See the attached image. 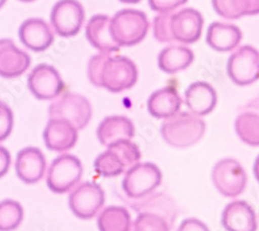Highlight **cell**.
I'll return each mask as SVG.
<instances>
[{
    "label": "cell",
    "mask_w": 259,
    "mask_h": 231,
    "mask_svg": "<svg viewBox=\"0 0 259 231\" xmlns=\"http://www.w3.org/2000/svg\"><path fill=\"white\" fill-rule=\"evenodd\" d=\"M84 18V9L78 0H59L50 15L53 30L62 37L76 35L83 25Z\"/></svg>",
    "instance_id": "11"
},
{
    "label": "cell",
    "mask_w": 259,
    "mask_h": 231,
    "mask_svg": "<svg viewBox=\"0 0 259 231\" xmlns=\"http://www.w3.org/2000/svg\"><path fill=\"white\" fill-rule=\"evenodd\" d=\"M30 56L10 38L0 39V77L17 78L30 66Z\"/></svg>",
    "instance_id": "17"
},
{
    "label": "cell",
    "mask_w": 259,
    "mask_h": 231,
    "mask_svg": "<svg viewBox=\"0 0 259 231\" xmlns=\"http://www.w3.org/2000/svg\"><path fill=\"white\" fill-rule=\"evenodd\" d=\"M14 127V114L12 109L0 101V142L5 141L11 135Z\"/></svg>",
    "instance_id": "32"
},
{
    "label": "cell",
    "mask_w": 259,
    "mask_h": 231,
    "mask_svg": "<svg viewBox=\"0 0 259 231\" xmlns=\"http://www.w3.org/2000/svg\"><path fill=\"white\" fill-rule=\"evenodd\" d=\"M19 38L27 49L34 52L47 50L53 43L54 34L50 25L42 19L25 20L19 28Z\"/></svg>",
    "instance_id": "16"
},
{
    "label": "cell",
    "mask_w": 259,
    "mask_h": 231,
    "mask_svg": "<svg viewBox=\"0 0 259 231\" xmlns=\"http://www.w3.org/2000/svg\"><path fill=\"white\" fill-rule=\"evenodd\" d=\"M112 55V53H106V52H100L99 54L93 56L89 61L88 67V74L90 81L94 84V85L99 87V81H100V75L104 66V62L106 59Z\"/></svg>",
    "instance_id": "33"
},
{
    "label": "cell",
    "mask_w": 259,
    "mask_h": 231,
    "mask_svg": "<svg viewBox=\"0 0 259 231\" xmlns=\"http://www.w3.org/2000/svg\"><path fill=\"white\" fill-rule=\"evenodd\" d=\"M97 136L102 145L109 146L120 140H131L135 136V127L123 115L107 116L100 122Z\"/></svg>",
    "instance_id": "23"
},
{
    "label": "cell",
    "mask_w": 259,
    "mask_h": 231,
    "mask_svg": "<svg viewBox=\"0 0 259 231\" xmlns=\"http://www.w3.org/2000/svg\"><path fill=\"white\" fill-rule=\"evenodd\" d=\"M138 79L134 62L125 56L110 55L104 62L100 75L99 87L117 94L132 88Z\"/></svg>",
    "instance_id": "4"
},
{
    "label": "cell",
    "mask_w": 259,
    "mask_h": 231,
    "mask_svg": "<svg viewBox=\"0 0 259 231\" xmlns=\"http://www.w3.org/2000/svg\"><path fill=\"white\" fill-rule=\"evenodd\" d=\"M11 164L12 158L10 152L5 146L0 145V178L4 177L9 172Z\"/></svg>",
    "instance_id": "36"
},
{
    "label": "cell",
    "mask_w": 259,
    "mask_h": 231,
    "mask_svg": "<svg viewBox=\"0 0 259 231\" xmlns=\"http://www.w3.org/2000/svg\"><path fill=\"white\" fill-rule=\"evenodd\" d=\"M227 74L236 85L246 86L259 79V52L252 46L234 51L227 62Z\"/></svg>",
    "instance_id": "10"
},
{
    "label": "cell",
    "mask_w": 259,
    "mask_h": 231,
    "mask_svg": "<svg viewBox=\"0 0 259 231\" xmlns=\"http://www.w3.org/2000/svg\"><path fill=\"white\" fill-rule=\"evenodd\" d=\"M172 226L163 217L152 213L138 214L133 231H170Z\"/></svg>",
    "instance_id": "30"
},
{
    "label": "cell",
    "mask_w": 259,
    "mask_h": 231,
    "mask_svg": "<svg viewBox=\"0 0 259 231\" xmlns=\"http://www.w3.org/2000/svg\"><path fill=\"white\" fill-rule=\"evenodd\" d=\"M203 29V17L191 8L175 13L171 21V30L175 40L183 44H193L200 38Z\"/></svg>",
    "instance_id": "13"
},
{
    "label": "cell",
    "mask_w": 259,
    "mask_h": 231,
    "mask_svg": "<svg viewBox=\"0 0 259 231\" xmlns=\"http://www.w3.org/2000/svg\"><path fill=\"white\" fill-rule=\"evenodd\" d=\"M47 149L57 153L72 150L78 140V130L68 120L50 118L42 133Z\"/></svg>",
    "instance_id": "14"
},
{
    "label": "cell",
    "mask_w": 259,
    "mask_h": 231,
    "mask_svg": "<svg viewBox=\"0 0 259 231\" xmlns=\"http://www.w3.org/2000/svg\"><path fill=\"white\" fill-rule=\"evenodd\" d=\"M105 203V192L94 181L78 183L69 195V206L75 216L89 220L97 216Z\"/></svg>",
    "instance_id": "9"
},
{
    "label": "cell",
    "mask_w": 259,
    "mask_h": 231,
    "mask_svg": "<svg viewBox=\"0 0 259 231\" xmlns=\"http://www.w3.org/2000/svg\"><path fill=\"white\" fill-rule=\"evenodd\" d=\"M111 19L107 15H95L85 28V35L90 44L100 52L115 53L119 46L115 43L111 33Z\"/></svg>",
    "instance_id": "21"
},
{
    "label": "cell",
    "mask_w": 259,
    "mask_h": 231,
    "mask_svg": "<svg viewBox=\"0 0 259 231\" xmlns=\"http://www.w3.org/2000/svg\"><path fill=\"white\" fill-rule=\"evenodd\" d=\"M222 225L226 231H256V214L248 202L235 200L224 208Z\"/></svg>",
    "instance_id": "20"
},
{
    "label": "cell",
    "mask_w": 259,
    "mask_h": 231,
    "mask_svg": "<svg viewBox=\"0 0 259 231\" xmlns=\"http://www.w3.org/2000/svg\"><path fill=\"white\" fill-rule=\"evenodd\" d=\"M6 3H7V0H0V9H2L5 6Z\"/></svg>",
    "instance_id": "39"
},
{
    "label": "cell",
    "mask_w": 259,
    "mask_h": 231,
    "mask_svg": "<svg viewBox=\"0 0 259 231\" xmlns=\"http://www.w3.org/2000/svg\"><path fill=\"white\" fill-rule=\"evenodd\" d=\"M188 0H148V5L153 11L162 13H171L176 9L184 6Z\"/></svg>",
    "instance_id": "34"
},
{
    "label": "cell",
    "mask_w": 259,
    "mask_h": 231,
    "mask_svg": "<svg viewBox=\"0 0 259 231\" xmlns=\"http://www.w3.org/2000/svg\"><path fill=\"white\" fill-rule=\"evenodd\" d=\"M27 85L33 97L41 101L59 98L66 87L57 70L48 64H39L30 72Z\"/></svg>",
    "instance_id": "12"
},
{
    "label": "cell",
    "mask_w": 259,
    "mask_h": 231,
    "mask_svg": "<svg viewBox=\"0 0 259 231\" xmlns=\"http://www.w3.org/2000/svg\"><path fill=\"white\" fill-rule=\"evenodd\" d=\"M194 61L193 51L180 45H171L164 48L158 55V66L167 74H176L188 69Z\"/></svg>",
    "instance_id": "26"
},
{
    "label": "cell",
    "mask_w": 259,
    "mask_h": 231,
    "mask_svg": "<svg viewBox=\"0 0 259 231\" xmlns=\"http://www.w3.org/2000/svg\"><path fill=\"white\" fill-rule=\"evenodd\" d=\"M214 12L225 19L259 14V0H211Z\"/></svg>",
    "instance_id": "27"
},
{
    "label": "cell",
    "mask_w": 259,
    "mask_h": 231,
    "mask_svg": "<svg viewBox=\"0 0 259 231\" xmlns=\"http://www.w3.org/2000/svg\"><path fill=\"white\" fill-rule=\"evenodd\" d=\"M175 13H162L155 17L153 22V31L155 38L160 43H172L175 41L171 30V21Z\"/></svg>",
    "instance_id": "31"
},
{
    "label": "cell",
    "mask_w": 259,
    "mask_h": 231,
    "mask_svg": "<svg viewBox=\"0 0 259 231\" xmlns=\"http://www.w3.org/2000/svg\"><path fill=\"white\" fill-rule=\"evenodd\" d=\"M98 227L100 231H131V216L125 207L107 206L98 216Z\"/></svg>",
    "instance_id": "28"
},
{
    "label": "cell",
    "mask_w": 259,
    "mask_h": 231,
    "mask_svg": "<svg viewBox=\"0 0 259 231\" xmlns=\"http://www.w3.org/2000/svg\"><path fill=\"white\" fill-rule=\"evenodd\" d=\"M254 175H255L257 181L259 182V156L257 157V159L254 163Z\"/></svg>",
    "instance_id": "37"
},
{
    "label": "cell",
    "mask_w": 259,
    "mask_h": 231,
    "mask_svg": "<svg viewBox=\"0 0 259 231\" xmlns=\"http://www.w3.org/2000/svg\"><path fill=\"white\" fill-rule=\"evenodd\" d=\"M128 202L137 214L152 213L159 215L167 220V222L174 227V224L178 218V208L168 194L164 192L152 193L140 199H130Z\"/></svg>",
    "instance_id": "18"
},
{
    "label": "cell",
    "mask_w": 259,
    "mask_h": 231,
    "mask_svg": "<svg viewBox=\"0 0 259 231\" xmlns=\"http://www.w3.org/2000/svg\"><path fill=\"white\" fill-rule=\"evenodd\" d=\"M234 128L244 143L259 146V97L249 101L240 109Z\"/></svg>",
    "instance_id": "19"
},
{
    "label": "cell",
    "mask_w": 259,
    "mask_h": 231,
    "mask_svg": "<svg viewBox=\"0 0 259 231\" xmlns=\"http://www.w3.org/2000/svg\"><path fill=\"white\" fill-rule=\"evenodd\" d=\"M182 107V99L178 90L172 86L158 89L149 96L147 109L155 118L167 119L178 114Z\"/></svg>",
    "instance_id": "24"
},
{
    "label": "cell",
    "mask_w": 259,
    "mask_h": 231,
    "mask_svg": "<svg viewBox=\"0 0 259 231\" xmlns=\"http://www.w3.org/2000/svg\"><path fill=\"white\" fill-rule=\"evenodd\" d=\"M178 231H209V229L200 220L195 218H189L182 222Z\"/></svg>",
    "instance_id": "35"
},
{
    "label": "cell",
    "mask_w": 259,
    "mask_h": 231,
    "mask_svg": "<svg viewBox=\"0 0 259 231\" xmlns=\"http://www.w3.org/2000/svg\"><path fill=\"white\" fill-rule=\"evenodd\" d=\"M204 133V120L192 112H179L165 119L161 127V135L165 142L177 149H187L196 144Z\"/></svg>",
    "instance_id": "1"
},
{
    "label": "cell",
    "mask_w": 259,
    "mask_h": 231,
    "mask_svg": "<svg viewBox=\"0 0 259 231\" xmlns=\"http://www.w3.org/2000/svg\"><path fill=\"white\" fill-rule=\"evenodd\" d=\"M83 174L81 161L70 154L58 156L51 163L47 172V186L56 194L71 192Z\"/></svg>",
    "instance_id": "7"
},
{
    "label": "cell",
    "mask_w": 259,
    "mask_h": 231,
    "mask_svg": "<svg viewBox=\"0 0 259 231\" xmlns=\"http://www.w3.org/2000/svg\"><path fill=\"white\" fill-rule=\"evenodd\" d=\"M211 178L215 189L228 198L240 196L247 184V174L244 168L232 158L222 159L215 163Z\"/></svg>",
    "instance_id": "8"
},
{
    "label": "cell",
    "mask_w": 259,
    "mask_h": 231,
    "mask_svg": "<svg viewBox=\"0 0 259 231\" xmlns=\"http://www.w3.org/2000/svg\"><path fill=\"white\" fill-rule=\"evenodd\" d=\"M15 169L17 176L23 182L36 183L44 177L46 171L45 156L37 148H24L17 155Z\"/></svg>",
    "instance_id": "15"
},
{
    "label": "cell",
    "mask_w": 259,
    "mask_h": 231,
    "mask_svg": "<svg viewBox=\"0 0 259 231\" xmlns=\"http://www.w3.org/2000/svg\"><path fill=\"white\" fill-rule=\"evenodd\" d=\"M111 33L119 47H131L144 39L149 29L146 15L138 10L125 9L111 18Z\"/></svg>",
    "instance_id": "3"
},
{
    "label": "cell",
    "mask_w": 259,
    "mask_h": 231,
    "mask_svg": "<svg viewBox=\"0 0 259 231\" xmlns=\"http://www.w3.org/2000/svg\"><path fill=\"white\" fill-rule=\"evenodd\" d=\"M119 2L122 3V4H131V5H133V4L140 3L141 0H119Z\"/></svg>",
    "instance_id": "38"
},
{
    "label": "cell",
    "mask_w": 259,
    "mask_h": 231,
    "mask_svg": "<svg viewBox=\"0 0 259 231\" xmlns=\"http://www.w3.org/2000/svg\"><path fill=\"white\" fill-rule=\"evenodd\" d=\"M243 38L241 29L232 24L213 22L206 33L207 45L218 52L231 51L239 46Z\"/></svg>",
    "instance_id": "25"
},
{
    "label": "cell",
    "mask_w": 259,
    "mask_h": 231,
    "mask_svg": "<svg viewBox=\"0 0 259 231\" xmlns=\"http://www.w3.org/2000/svg\"><path fill=\"white\" fill-rule=\"evenodd\" d=\"M141 153L131 140H120L107 146V150L95 160V171L104 177H115L125 173L139 163Z\"/></svg>",
    "instance_id": "2"
},
{
    "label": "cell",
    "mask_w": 259,
    "mask_h": 231,
    "mask_svg": "<svg viewBox=\"0 0 259 231\" xmlns=\"http://www.w3.org/2000/svg\"><path fill=\"white\" fill-rule=\"evenodd\" d=\"M217 101L214 88L202 81L192 83L185 94V102L190 112L200 117L209 114L217 106Z\"/></svg>",
    "instance_id": "22"
},
{
    "label": "cell",
    "mask_w": 259,
    "mask_h": 231,
    "mask_svg": "<svg viewBox=\"0 0 259 231\" xmlns=\"http://www.w3.org/2000/svg\"><path fill=\"white\" fill-rule=\"evenodd\" d=\"M24 218L23 207L18 201L5 199L0 201V231H14Z\"/></svg>",
    "instance_id": "29"
},
{
    "label": "cell",
    "mask_w": 259,
    "mask_h": 231,
    "mask_svg": "<svg viewBox=\"0 0 259 231\" xmlns=\"http://www.w3.org/2000/svg\"><path fill=\"white\" fill-rule=\"evenodd\" d=\"M162 182L160 168L150 162L138 163L125 172L121 188L128 199H140L156 191Z\"/></svg>",
    "instance_id": "5"
},
{
    "label": "cell",
    "mask_w": 259,
    "mask_h": 231,
    "mask_svg": "<svg viewBox=\"0 0 259 231\" xmlns=\"http://www.w3.org/2000/svg\"><path fill=\"white\" fill-rule=\"evenodd\" d=\"M20 2H22V3H32V2H34V0H20Z\"/></svg>",
    "instance_id": "40"
},
{
    "label": "cell",
    "mask_w": 259,
    "mask_h": 231,
    "mask_svg": "<svg viewBox=\"0 0 259 231\" xmlns=\"http://www.w3.org/2000/svg\"><path fill=\"white\" fill-rule=\"evenodd\" d=\"M49 119L60 118L68 120L79 131L88 125L93 116L92 104L85 97L66 93L55 99L48 109Z\"/></svg>",
    "instance_id": "6"
}]
</instances>
